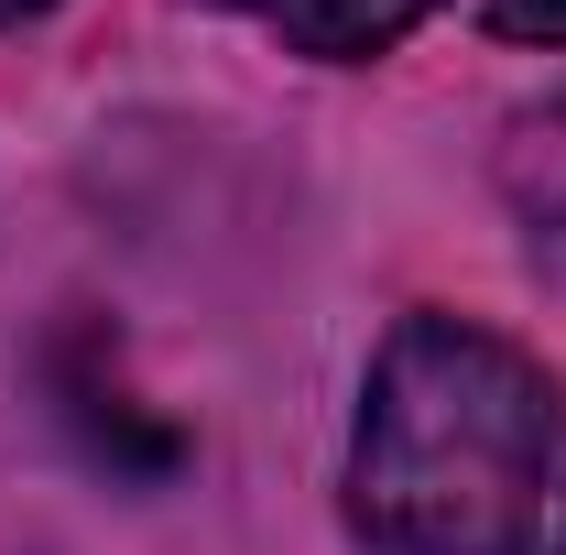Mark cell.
Instances as JSON below:
<instances>
[{
	"label": "cell",
	"mask_w": 566,
	"mask_h": 555,
	"mask_svg": "<svg viewBox=\"0 0 566 555\" xmlns=\"http://www.w3.org/2000/svg\"><path fill=\"white\" fill-rule=\"evenodd\" d=\"M349 523L381 555H566V381L480 316H403L359 381Z\"/></svg>",
	"instance_id": "obj_1"
},
{
	"label": "cell",
	"mask_w": 566,
	"mask_h": 555,
	"mask_svg": "<svg viewBox=\"0 0 566 555\" xmlns=\"http://www.w3.org/2000/svg\"><path fill=\"white\" fill-rule=\"evenodd\" d=\"M218 11H251L262 33H283L316 66H370V55H392L415 33L436 0H218Z\"/></svg>",
	"instance_id": "obj_2"
},
{
	"label": "cell",
	"mask_w": 566,
	"mask_h": 555,
	"mask_svg": "<svg viewBox=\"0 0 566 555\" xmlns=\"http://www.w3.org/2000/svg\"><path fill=\"white\" fill-rule=\"evenodd\" d=\"M512 197H523V218H534V251L566 262V109L523 121V142H512Z\"/></svg>",
	"instance_id": "obj_3"
},
{
	"label": "cell",
	"mask_w": 566,
	"mask_h": 555,
	"mask_svg": "<svg viewBox=\"0 0 566 555\" xmlns=\"http://www.w3.org/2000/svg\"><path fill=\"white\" fill-rule=\"evenodd\" d=\"M491 33H501V44H545V55H556V44H566V0H491Z\"/></svg>",
	"instance_id": "obj_4"
},
{
	"label": "cell",
	"mask_w": 566,
	"mask_h": 555,
	"mask_svg": "<svg viewBox=\"0 0 566 555\" xmlns=\"http://www.w3.org/2000/svg\"><path fill=\"white\" fill-rule=\"evenodd\" d=\"M33 11H44V0H0V33H11V22H33Z\"/></svg>",
	"instance_id": "obj_5"
}]
</instances>
